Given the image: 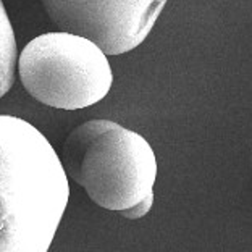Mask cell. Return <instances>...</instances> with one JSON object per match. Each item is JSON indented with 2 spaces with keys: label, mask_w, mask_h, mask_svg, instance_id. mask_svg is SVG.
<instances>
[{
  "label": "cell",
  "mask_w": 252,
  "mask_h": 252,
  "mask_svg": "<svg viewBox=\"0 0 252 252\" xmlns=\"http://www.w3.org/2000/svg\"><path fill=\"white\" fill-rule=\"evenodd\" d=\"M68 199V175L47 137L0 115V252H47Z\"/></svg>",
  "instance_id": "1"
},
{
  "label": "cell",
  "mask_w": 252,
  "mask_h": 252,
  "mask_svg": "<svg viewBox=\"0 0 252 252\" xmlns=\"http://www.w3.org/2000/svg\"><path fill=\"white\" fill-rule=\"evenodd\" d=\"M16 62H18V50H16L15 31L5 5L0 0V99L15 83Z\"/></svg>",
  "instance_id": "5"
},
{
  "label": "cell",
  "mask_w": 252,
  "mask_h": 252,
  "mask_svg": "<svg viewBox=\"0 0 252 252\" xmlns=\"http://www.w3.org/2000/svg\"><path fill=\"white\" fill-rule=\"evenodd\" d=\"M62 31L91 39L107 55L136 49L168 0H41Z\"/></svg>",
  "instance_id": "4"
},
{
  "label": "cell",
  "mask_w": 252,
  "mask_h": 252,
  "mask_svg": "<svg viewBox=\"0 0 252 252\" xmlns=\"http://www.w3.org/2000/svg\"><path fill=\"white\" fill-rule=\"evenodd\" d=\"M152 204H154V192L149 194L146 199H142L141 202H137L136 205H133V207L120 210V215L125 217V219H129V220L142 219V217L147 215L149 210L152 209Z\"/></svg>",
  "instance_id": "6"
},
{
  "label": "cell",
  "mask_w": 252,
  "mask_h": 252,
  "mask_svg": "<svg viewBox=\"0 0 252 252\" xmlns=\"http://www.w3.org/2000/svg\"><path fill=\"white\" fill-rule=\"evenodd\" d=\"M68 178L102 209H129L154 192L157 157L144 136L110 120L76 126L62 149Z\"/></svg>",
  "instance_id": "2"
},
{
  "label": "cell",
  "mask_w": 252,
  "mask_h": 252,
  "mask_svg": "<svg viewBox=\"0 0 252 252\" xmlns=\"http://www.w3.org/2000/svg\"><path fill=\"white\" fill-rule=\"evenodd\" d=\"M16 65L28 93L60 110H79L104 100L113 83L104 50L91 39L66 31L34 37Z\"/></svg>",
  "instance_id": "3"
}]
</instances>
